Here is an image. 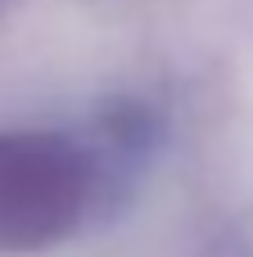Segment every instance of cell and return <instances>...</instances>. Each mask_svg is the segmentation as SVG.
<instances>
[{
    "instance_id": "6da1fadb",
    "label": "cell",
    "mask_w": 253,
    "mask_h": 257,
    "mask_svg": "<svg viewBox=\"0 0 253 257\" xmlns=\"http://www.w3.org/2000/svg\"><path fill=\"white\" fill-rule=\"evenodd\" d=\"M86 199V167L59 136H0V248L59 239Z\"/></svg>"
}]
</instances>
